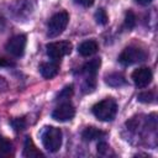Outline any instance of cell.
Segmentation results:
<instances>
[{
  "label": "cell",
  "instance_id": "cell-8",
  "mask_svg": "<svg viewBox=\"0 0 158 158\" xmlns=\"http://www.w3.org/2000/svg\"><path fill=\"white\" fill-rule=\"evenodd\" d=\"M131 78H132V80L137 88H144L152 81L153 74H152V70L149 68L141 67V68L133 70Z\"/></svg>",
  "mask_w": 158,
  "mask_h": 158
},
{
  "label": "cell",
  "instance_id": "cell-7",
  "mask_svg": "<svg viewBox=\"0 0 158 158\" xmlns=\"http://www.w3.org/2000/svg\"><path fill=\"white\" fill-rule=\"evenodd\" d=\"M75 115V109L70 102H62L59 106H57L53 112H52V118L59 122H65L69 121L74 117Z\"/></svg>",
  "mask_w": 158,
  "mask_h": 158
},
{
  "label": "cell",
  "instance_id": "cell-27",
  "mask_svg": "<svg viewBox=\"0 0 158 158\" xmlns=\"http://www.w3.org/2000/svg\"><path fill=\"white\" fill-rule=\"evenodd\" d=\"M2 26H4V20H2V17L0 16V31H1V28H2Z\"/></svg>",
  "mask_w": 158,
  "mask_h": 158
},
{
  "label": "cell",
  "instance_id": "cell-20",
  "mask_svg": "<svg viewBox=\"0 0 158 158\" xmlns=\"http://www.w3.org/2000/svg\"><path fill=\"white\" fill-rule=\"evenodd\" d=\"M10 123H11V126H12V128H14L15 131H22V130H25V127H26V121H25V118H14V120L10 121Z\"/></svg>",
  "mask_w": 158,
  "mask_h": 158
},
{
  "label": "cell",
  "instance_id": "cell-9",
  "mask_svg": "<svg viewBox=\"0 0 158 158\" xmlns=\"http://www.w3.org/2000/svg\"><path fill=\"white\" fill-rule=\"evenodd\" d=\"M33 0H17L14 6L15 17L17 21H20V19H27L33 12Z\"/></svg>",
  "mask_w": 158,
  "mask_h": 158
},
{
  "label": "cell",
  "instance_id": "cell-10",
  "mask_svg": "<svg viewBox=\"0 0 158 158\" xmlns=\"http://www.w3.org/2000/svg\"><path fill=\"white\" fill-rule=\"evenodd\" d=\"M40 73L43 78L46 79H52L54 78L58 72H59V65L57 62H44L40 65Z\"/></svg>",
  "mask_w": 158,
  "mask_h": 158
},
{
  "label": "cell",
  "instance_id": "cell-12",
  "mask_svg": "<svg viewBox=\"0 0 158 158\" xmlns=\"http://www.w3.org/2000/svg\"><path fill=\"white\" fill-rule=\"evenodd\" d=\"M23 157H28V158H36V157H43V154L36 148L33 141L31 139V137H26L25 138V144H23Z\"/></svg>",
  "mask_w": 158,
  "mask_h": 158
},
{
  "label": "cell",
  "instance_id": "cell-16",
  "mask_svg": "<svg viewBox=\"0 0 158 158\" xmlns=\"http://www.w3.org/2000/svg\"><path fill=\"white\" fill-rule=\"evenodd\" d=\"M11 149H12L11 142H10L7 138H5V137H2V136L0 135V157L10 154Z\"/></svg>",
  "mask_w": 158,
  "mask_h": 158
},
{
  "label": "cell",
  "instance_id": "cell-2",
  "mask_svg": "<svg viewBox=\"0 0 158 158\" xmlns=\"http://www.w3.org/2000/svg\"><path fill=\"white\" fill-rule=\"evenodd\" d=\"M41 139L43 147L47 151L54 153L62 146V131L54 126H46L41 133Z\"/></svg>",
  "mask_w": 158,
  "mask_h": 158
},
{
  "label": "cell",
  "instance_id": "cell-25",
  "mask_svg": "<svg viewBox=\"0 0 158 158\" xmlns=\"http://www.w3.org/2000/svg\"><path fill=\"white\" fill-rule=\"evenodd\" d=\"M6 88H7V81L2 77H0V90H5Z\"/></svg>",
  "mask_w": 158,
  "mask_h": 158
},
{
  "label": "cell",
  "instance_id": "cell-15",
  "mask_svg": "<svg viewBox=\"0 0 158 158\" xmlns=\"http://www.w3.org/2000/svg\"><path fill=\"white\" fill-rule=\"evenodd\" d=\"M105 81H106L107 85L114 86V88L122 86V85H125V84L127 83L126 79H125V77H123L121 73H111V74L106 75Z\"/></svg>",
  "mask_w": 158,
  "mask_h": 158
},
{
  "label": "cell",
  "instance_id": "cell-6",
  "mask_svg": "<svg viewBox=\"0 0 158 158\" xmlns=\"http://www.w3.org/2000/svg\"><path fill=\"white\" fill-rule=\"evenodd\" d=\"M25 48H26V36L25 35H16V36L11 37L5 46V49L14 57H21L25 53Z\"/></svg>",
  "mask_w": 158,
  "mask_h": 158
},
{
  "label": "cell",
  "instance_id": "cell-26",
  "mask_svg": "<svg viewBox=\"0 0 158 158\" xmlns=\"http://www.w3.org/2000/svg\"><path fill=\"white\" fill-rule=\"evenodd\" d=\"M153 0H136V2L137 4H139V5H143V6H146V5H148V4H151Z\"/></svg>",
  "mask_w": 158,
  "mask_h": 158
},
{
  "label": "cell",
  "instance_id": "cell-17",
  "mask_svg": "<svg viewBox=\"0 0 158 158\" xmlns=\"http://www.w3.org/2000/svg\"><path fill=\"white\" fill-rule=\"evenodd\" d=\"M94 17H95L96 23H99V25H106L107 23V20H109L107 14H106V11L104 9H98L96 12H95V15H94Z\"/></svg>",
  "mask_w": 158,
  "mask_h": 158
},
{
  "label": "cell",
  "instance_id": "cell-24",
  "mask_svg": "<svg viewBox=\"0 0 158 158\" xmlns=\"http://www.w3.org/2000/svg\"><path fill=\"white\" fill-rule=\"evenodd\" d=\"M9 65H14V63H11L10 60L0 57V67H9Z\"/></svg>",
  "mask_w": 158,
  "mask_h": 158
},
{
  "label": "cell",
  "instance_id": "cell-21",
  "mask_svg": "<svg viewBox=\"0 0 158 158\" xmlns=\"http://www.w3.org/2000/svg\"><path fill=\"white\" fill-rule=\"evenodd\" d=\"M137 99H138V101H141V102L148 104V102H152V101H153L154 95H153L152 91H143V93H141V94L137 96Z\"/></svg>",
  "mask_w": 158,
  "mask_h": 158
},
{
  "label": "cell",
  "instance_id": "cell-23",
  "mask_svg": "<svg viewBox=\"0 0 158 158\" xmlns=\"http://www.w3.org/2000/svg\"><path fill=\"white\" fill-rule=\"evenodd\" d=\"M77 4H79V5H81V6H84V7H89V6H91L93 4H94V1L95 0H74Z\"/></svg>",
  "mask_w": 158,
  "mask_h": 158
},
{
  "label": "cell",
  "instance_id": "cell-22",
  "mask_svg": "<svg viewBox=\"0 0 158 158\" xmlns=\"http://www.w3.org/2000/svg\"><path fill=\"white\" fill-rule=\"evenodd\" d=\"M109 151H110V146H109L106 142L100 141V142L98 143V152H99V154L105 156V154L109 153Z\"/></svg>",
  "mask_w": 158,
  "mask_h": 158
},
{
  "label": "cell",
  "instance_id": "cell-1",
  "mask_svg": "<svg viewBox=\"0 0 158 158\" xmlns=\"http://www.w3.org/2000/svg\"><path fill=\"white\" fill-rule=\"evenodd\" d=\"M91 111L94 116L100 121H112L117 112V104L114 99L107 98L96 102L91 107Z\"/></svg>",
  "mask_w": 158,
  "mask_h": 158
},
{
  "label": "cell",
  "instance_id": "cell-18",
  "mask_svg": "<svg viewBox=\"0 0 158 158\" xmlns=\"http://www.w3.org/2000/svg\"><path fill=\"white\" fill-rule=\"evenodd\" d=\"M136 25V16L132 11H127L125 16V27L128 30H132Z\"/></svg>",
  "mask_w": 158,
  "mask_h": 158
},
{
  "label": "cell",
  "instance_id": "cell-11",
  "mask_svg": "<svg viewBox=\"0 0 158 158\" xmlns=\"http://www.w3.org/2000/svg\"><path fill=\"white\" fill-rule=\"evenodd\" d=\"M98 48H99L98 43L93 40H89V41H85V42L80 43V46L78 47V52L83 57H90V56H93L98 52Z\"/></svg>",
  "mask_w": 158,
  "mask_h": 158
},
{
  "label": "cell",
  "instance_id": "cell-3",
  "mask_svg": "<svg viewBox=\"0 0 158 158\" xmlns=\"http://www.w3.org/2000/svg\"><path fill=\"white\" fill-rule=\"evenodd\" d=\"M68 21H69V15L68 12L65 11H59L57 14H54L49 21H48V25H47V35L48 37L53 38V37H57L59 36L67 27L68 25Z\"/></svg>",
  "mask_w": 158,
  "mask_h": 158
},
{
  "label": "cell",
  "instance_id": "cell-4",
  "mask_svg": "<svg viewBox=\"0 0 158 158\" xmlns=\"http://www.w3.org/2000/svg\"><path fill=\"white\" fill-rule=\"evenodd\" d=\"M147 59V53L138 47H127L118 56V62L122 65H131Z\"/></svg>",
  "mask_w": 158,
  "mask_h": 158
},
{
  "label": "cell",
  "instance_id": "cell-5",
  "mask_svg": "<svg viewBox=\"0 0 158 158\" xmlns=\"http://www.w3.org/2000/svg\"><path fill=\"white\" fill-rule=\"evenodd\" d=\"M72 43L68 42V41H59V42H51L46 46V49H47V54L54 59V60H58L60 58H63L64 56H68L72 52Z\"/></svg>",
  "mask_w": 158,
  "mask_h": 158
},
{
  "label": "cell",
  "instance_id": "cell-14",
  "mask_svg": "<svg viewBox=\"0 0 158 158\" xmlns=\"http://www.w3.org/2000/svg\"><path fill=\"white\" fill-rule=\"evenodd\" d=\"M106 133L104 131H100L99 128L94 127V126H89L86 127L83 132H81V138L84 141H94L98 138H101L102 136H105Z\"/></svg>",
  "mask_w": 158,
  "mask_h": 158
},
{
  "label": "cell",
  "instance_id": "cell-19",
  "mask_svg": "<svg viewBox=\"0 0 158 158\" xmlns=\"http://www.w3.org/2000/svg\"><path fill=\"white\" fill-rule=\"evenodd\" d=\"M72 94H73V85H69V86H65L64 89H62V91L57 95V100L58 101H63V100H67V99H69L70 96H72Z\"/></svg>",
  "mask_w": 158,
  "mask_h": 158
},
{
  "label": "cell",
  "instance_id": "cell-13",
  "mask_svg": "<svg viewBox=\"0 0 158 158\" xmlns=\"http://www.w3.org/2000/svg\"><path fill=\"white\" fill-rule=\"evenodd\" d=\"M100 65H101L100 58H94V59H91V60H89L84 64L83 72L86 74V78H95Z\"/></svg>",
  "mask_w": 158,
  "mask_h": 158
}]
</instances>
